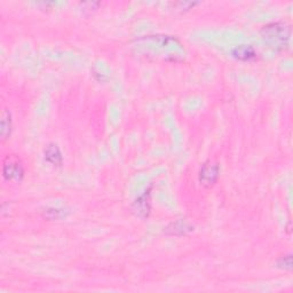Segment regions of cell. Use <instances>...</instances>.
<instances>
[{"instance_id": "obj_1", "label": "cell", "mask_w": 293, "mask_h": 293, "mask_svg": "<svg viewBox=\"0 0 293 293\" xmlns=\"http://www.w3.org/2000/svg\"><path fill=\"white\" fill-rule=\"evenodd\" d=\"M261 36L270 48L276 52H281L287 48L291 29L285 23L275 22L265 25L261 30Z\"/></svg>"}, {"instance_id": "obj_2", "label": "cell", "mask_w": 293, "mask_h": 293, "mask_svg": "<svg viewBox=\"0 0 293 293\" xmlns=\"http://www.w3.org/2000/svg\"><path fill=\"white\" fill-rule=\"evenodd\" d=\"M3 175L6 180L21 181L24 177V167L21 159L15 155H8L4 159Z\"/></svg>"}, {"instance_id": "obj_3", "label": "cell", "mask_w": 293, "mask_h": 293, "mask_svg": "<svg viewBox=\"0 0 293 293\" xmlns=\"http://www.w3.org/2000/svg\"><path fill=\"white\" fill-rule=\"evenodd\" d=\"M220 173V167L218 163L214 162H205L201 165L200 171H199V182L201 186L206 188L212 187L215 182L218 181Z\"/></svg>"}, {"instance_id": "obj_4", "label": "cell", "mask_w": 293, "mask_h": 293, "mask_svg": "<svg viewBox=\"0 0 293 293\" xmlns=\"http://www.w3.org/2000/svg\"><path fill=\"white\" fill-rule=\"evenodd\" d=\"M151 210L150 205V189L144 191L139 198L135 199L134 203L132 205V211L134 212L136 217L141 219H145L149 217Z\"/></svg>"}, {"instance_id": "obj_5", "label": "cell", "mask_w": 293, "mask_h": 293, "mask_svg": "<svg viewBox=\"0 0 293 293\" xmlns=\"http://www.w3.org/2000/svg\"><path fill=\"white\" fill-rule=\"evenodd\" d=\"M44 155H45V159L47 160L48 163L53 164L54 166H61L62 165L63 157H62L61 150H60L57 144L49 143L45 148Z\"/></svg>"}, {"instance_id": "obj_6", "label": "cell", "mask_w": 293, "mask_h": 293, "mask_svg": "<svg viewBox=\"0 0 293 293\" xmlns=\"http://www.w3.org/2000/svg\"><path fill=\"white\" fill-rule=\"evenodd\" d=\"M232 56L240 61H251L256 57V52L250 45H238L232 49Z\"/></svg>"}, {"instance_id": "obj_7", "label": "cell", "mask_w": 293, "mask_h": 293, "mask_svg": "<svg viewBox=\"0 0 293 293\" xmlns=\"http://www.w3.org/2000/svg\"><path fill=\"white\" fill-rule=\"evenodd\" d=\"M12 114L8 110H4L2 114V124H0V128H2V137L3 140H7L11 136L12 133Z\"/></svg>"}, {"instance_id": "obj_8", "label": "cell", "mask_w": 293, "mask_h": 293, "mask_svg": "<svg viewBox=\"0 0 293 293\" xmlns=\"http://www.w3.org/2000/svg\"><path fill=\"white\" fill-rule=\"evenodd\" d=\"M45 218H47L49 220H57V219H62V218H66V212H64L63 210H60V209H48L46 210L44 212Z\"/></svg>"}, {"instance_id": "obj_9", "label": "cell", "mask_w": 293, "mask_h": 293, "mask_svg": "<svg viewBox=\"0 0 293 293\" xmlns=\"http://www.w3.org/2000/svg\"><path fill=\"white\" fill-rule=\"evenodd\" d=\"M277 266L279 268L290 270L292 268V256L290 254L282 256V258L277 261Z\"/></svg>"}]
</instances>
